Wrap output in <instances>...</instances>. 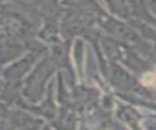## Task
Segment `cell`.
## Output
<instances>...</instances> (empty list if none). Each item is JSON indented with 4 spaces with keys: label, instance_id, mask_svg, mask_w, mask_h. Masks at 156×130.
Instances as JSON below:
<instances>
[{
    "label": "cell",
    "instance_id": "1",
    "mask_svg": "<svg viewBox=\"0 0 156 130\" xmlns=\"http://www.w3.org/2000/svg\"><path fill=\"white\" fill-rule=\"evenodd\" d=\"M143 84L146 85V86L156 85V74L155 73H146L143 77Z\"/></svg>",
    "mask_w": 156,
    "mask_h": 130
}]
</instances>
